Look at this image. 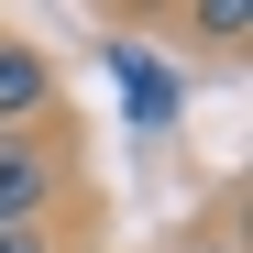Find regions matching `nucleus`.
Listing matches in <instances>:
<instances>
[{"label":"nucleus","mask_w":253,"mask_h":253,"mask_svg":"<svg viewBox=\"0 0 253 253\" xmlns=\"http://www.w3.org/2000/svg\"><path fill=\"white\" fill-rule=\"evenodd\" d=\"M187 33H198V44H242V33H253V11H242V0H198V11H187Z\"/></svg>","instance_id":"3"},{"label":"nucleus","mask_w":253,"mask_h":253,"mask_svg":"<svg viewBox=\"0 0 253 253\" xmlns=\"http://www.w3.org/2000/svg\"><path fill=\"white\" fill-rule=\"evenodd\" d=\"M198 253H242V242H231V231H209V242H198Z\"/></svg>","instance_id":"5"},{"label":"nucleus","mask_w":253,"mask_h":253,"mask_svg":"<svg viewBox=\"0 0 253 253\" xmlns=\"http://www.w3.org/2000/svg\"><path fill=\"white\" fill-rule=\"evenodd\" d=\"M0 253H55V231L33 220V231H0Z\"/></svg>","instance_id":"4"},{"label":"nucleus","mask_w":253,"mask_h":253,"mask_svg":"<svg viewBox=\"0 0 253 253\" xmlns=\"http://www.w3.org/2000/svg\"><path fill=\"white\" fill-rule=\"evenodd\" d=\"M55 198H66V154L44 132H0V231L55 220Z\"/></svg>","instance_id":"1"},{"label":"nucleus","mask_w":253,"mask_h":253,"mask_svg":"<svg viewBox=\"0 0 253 253\" xmlns=\"http://www.w3.org/2000/svg\"><path fill=\"white\" fill-rule=\"evenodd\" d=\"M44 121H55V66H44V44L0 33V132H44Z\"/></svg>","instance_id":"2"}]
</instances>
